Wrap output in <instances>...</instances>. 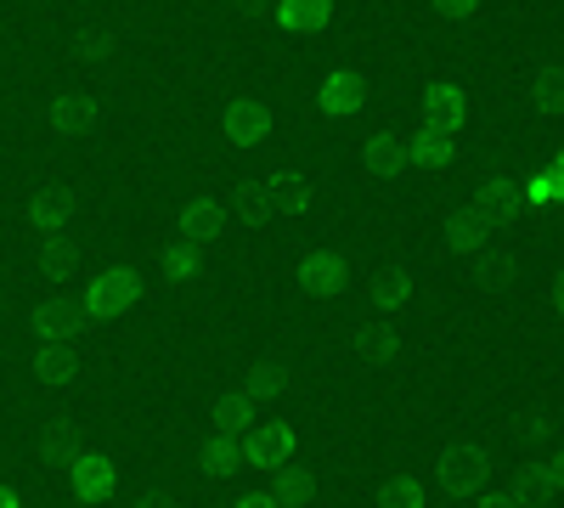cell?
I'll list each match as a JSON object with an SVG mask.
<instances>
[{
    "label": "cell",
    "instance_id": "cell-1",
    "mask_svg": "<svg viewBox=\"0 0 564 508\" xmlns=\"http://www.w3.org/2000/svg\"><path fill=\"white\" fill-rule=\"evenodd\" d=\"M435 480H441L446 497H480L486 480H491V457H486V446H468V441L441 446V457H435Z\"/></svg>",
    "mask_w": 564,
    "mask_h": 508
},
{
    "label": "cell",
    "instance_id": "cell-2",
    "mask_svg": "<svg viewBox=\"0 0 564 508\" xmlns=\"http://www.w3.org/2000/svg\"><path fill=\"white\" fill-rule=\"evenodd\" d=\"M68 486H74V497L79 502H108L113 497V486H119V469H113V457H102V452H74L68 457Z\"/></svg>",
    "mask_w": 564,
    "mask_h": 508
},
{
    "label": "cell",
    "instance_id": "cell-3",
    "mask_svg": "<svg viewBox=\"0 0 564 508\" xmlns=\"http://www.w3.org/2000/svg\"><path fill=\"white\" fill-rule=\"evenodd\" d=\"M85 322H90V316H85L79 300H40V305L29 311V334H34L40 345H68Z\"/></svg>",
    "mask_w": 564,
    "mask_h": 508
},
{
    "label": "cell",
    "instance_id": "cell-4",
    "mask_svg": "<svg viewBox=\"0 0 564 508\" xmlns=\"http://www.w3.org/2000/svg\"><path fill=\"white\" fill-rule=\"evenodd\" d=\"M135 300H141V277L119 266V271H102L97 283H90L85 316H124V311H135Z\"/></svg>",
    "mask_w": 564,
    "mask_h": 508
},
{
    "label": "cell",
    "instance_id": "cell-5",
    "mask_svg": "<svg viewBox=\"0 0 564 508\" xmlns=\"http://www.w3.org/2000/svg\"><path fill=\"white\" fill-rule=\"evenodd\" d=\"M345 283H350V266H345L339 249H316V255L300 260V289H305V294L334 300V294H345Z\"/></svg>",
    "mask_w": 564,
    "mask_h": 508
},
{
    "label": "cell",
    "instance_id": "cell-6",
    "mask_svg": "<svg viewBox=\"0 0 564 508\" xmlns=\"http://www.w3.org/2000/svg\"><path fill=\"white\" fill-rule=\"evenodd\" d=\"M294 457V424H254L249 430V446H243V464L271 475L276 464H289Z\"/></svg>",
    "mask_w": 564,
    "mask_h": 508
},
{
    "label": "cell",
    "instance_id": "cell-7",
    "mask_svg": "<svg viewBox=\"0 0 564 508\" xmlns=\"http://www.w3.org/2000/svg\"><path fill=\"white\" fill-rule=\"evenodd\" d=\"M97 119H102V108H97V97H85V90H63V97L45 108V125L57 136H90Z\"/></svg>",
    "mask_w": 564,
    "mask_h": 508
},
{
    "label": "cell",
    "instance_id": "cell-8",
    "mask_svg": "<svg viewBox=\"0 0 564 508\" xmlns=\"http://www.w3.org/2000/svg\"><path fill=\"white\" fill-rule=\"evenodd\" d=\"M316 102H322L327 119H356L367 108V79L361 74H327L316 85Z\"/></svg>",
    "mask_w": 564,
    "mask_h": 508
},
{
    "label": "cell",
    "instance_id": "cell-9",
    "mask_svg": "<svg viewBox=\"0 0 564 508\" xmlns=\"http://www.w3.org/2000/svg\"><path fill=\"white\" fill-rule=\"evenodd\" d=\"M260 193H265L271 215H305V209H316V187L300 170H276L271 181H260Z\"/></svg>",
    "mask_w": 564,
    "mask_h": 508
},
{
    "label": "cell",
    "instance_id": "cell-10",
    "mask_svg": "<svg viewBox=\"0 0 564 508\" xmlns=\"http://www.w3.org/2000/svg\"><path fill=\"white\" fill-rule=\"evenodd\" d=\"M265 497H271V508H311L316 502V475L300 469V464H276Z\"/></svg>",
    "mask_w": 564,
    "mask_h": 508
},
{
    "label": "cell",
    "instance_id": "cell-11",
    "mask_svg": "<svg viewBox=\"0 0 564 508\" xmlns=\"http://www.w3.org/2000/svg\"><path fill=\"white\" fill-rule=\"evenodd\" d=\"M226 142H238V148L271 142V108L265 102H231L226 108Z\"/></svg>",
    "mask_w": 564,
    "mask_h": 508
},
{
    "label": "cell",
    "instance_id": "cell-12",
    "mask_svg": "<svg viewBox=\"0 0 564 508\" xmlns=\"http://www.w3.org/2000/svg\"><path fill=\"white\" fill-rule=\"evenodd\" d=\"M463 119H468V90H457V85H430L423 90V125L457 136Z\"/></svg>",
    "mask_w": 564,
    "mask_h": 508
},
{
    "label": "cell",
    "instance_id": "cell-13",
    "mask_svg": "<svg viewBox=\"0 0 564 508\" xmlns=\"http://www.w3.org/2000/svg\"><path fill=\"white\" fill-rule=\"evenodd\" d=\"M226 233V204L220 198H186L181 204V238L186 244H209Z\"/></svg>",
    "mask_w": 564,
    "mask_h": 508
},
{
    "label": "cell",
    "instance_id": "cell-14",
    "mask_svg": "<svg viewBox=\"0 0 564 508\" xmlns=\"http://www.w3.org/2000/svg\"><path fill=\"white\" fill-rule=\"evenodd\" d=\"M34 379L45 385V390H68L74 379H79V356L68 350V345H34Z\"/></svg>",
    "mask_w": 564,
    "mask_h": 508
},
{
    "label": "cell",
    "instance_id": "cell-15",
    "mask_svg": "<svg viewBox=\"0 0 564 508\" xmlns=\"http://www.w3.org/2000/svg\"><path fill=\"white\" fill-rule=\"evenodd\" d=\"M209 424H215V435H226V441L249 435V430H254V401H249L243 390H226V396H215V407H209Z\"/></svg>",
    "mask_w": 564,
    "mask_h": 508
},
{
    "label": "cell",
    "instance_id": "cell-16",
    "mask_svg": "<svg viewBox=\"0 0 564 508\" xmlns=\"http://www.w3.org/2000/svg\"><path fill=\"white\" fill-rule=\"evenodd\" d=\"M68 220H74V198L68 193H34L29 198V226L40 238H63Z\"/></svg>",
    "mask_w": 564,
    "mask_h": 508
},
{
    "label": "cell",
    "instance_id": "cell-17",
    "mask_svg": "<svg viewBox=\"0 0 564 508\" xmlns=\"http://www.w3.org/2000/svg\"><path fill=\"white\" fill-rule=\"evenodd\" d=\"M475 215H480L486 226H502V220H513V215H520V187H513L508 175H491L486 187H480V198H475Z\"/></svg>",
    "mask_w": 564,
    "mask_h": 508
},
{
    "label": "cell",
    "instance_id": "cell-18",
    "mask_svg": "<svg viewBox=\"0 0 564 508\" xmlns=\"http://www.w3.org/2000/svg\"><path fill=\"white\" fill-rule=\"evenodd\" d=\"M276 23L294 29V34H322L327 23H334V0H282Z\"/></svg>",
    "mask_w": 564,
    "mask_h": 508
},
{
    "label": "cell",
    "instance_id": "cell-19",
    "mask_svg": "<svg viewBox=\"0 0 564 508\" xmlns=\"http://www.w3.org/2000/svg\"><path fill=\"white\" fill-rule=\"evenodd\" d=\"M356 356L372 367H390V361H401V334L390 322H367V328H356Z\"/></svg>",
    "mask_w": 564,
    "mask_h": 508
},
{
    "label": "cell",
    "instance_id": "cell-20",
    "mask_svg": "<svg viewBox=\"0 0 564 508\" xmlns=\"http://www.w3.org/2000/svg\"><path fill=\"white\" fill-rule=\"evenodd\" d=\"M452 153H457V136L452 130H435V125H423L412 142H406V159L412 164H423V170H441V164H452Z\"/></svg>",
    "mask_w": 564,
    "mask_h": 508
},
{
    "label": "cell",
    "instance_id": "cell-21",
    "mask_svg": "<svg viewBox=\"0 0 564 508\" xmlns=\"http://www.w3.org/2000/svg\"><path fill=\"white\" fill-rule=\"evenodd\" d=\"M446 244H452V255H480L491 244V226L475 209H452L446 215Z\"/></svg>",
    "mask_w": 564,
    "mask_h": 508
},
{
    "label": "cell",
    "instance_id": "cell-22",
    "mask_svg": "<svg viewBox=\"0 0 564 508\" xmlns=\"http://www.w3.org/2000/svg\"><path fill=\"white\" fill-rule=\"evenodd\" d=\"M361 164L379 175V181H390V175H401L412 159H406V136H372L367 142V153H361Z\"/></svg>",
    "mask_w": 564,
    "mask_h": 508
},
{
    "label": "cell",
    "instance_id": "cell-23",
    "mask_svg": "<svg viewBox=\"0 0 564 508\" xmlns=\"http://www.w3.org/2000/svg\"><path fill=\"white\" fill-rule=\"evenodd\" d=\"M372 311L379 316H395L412 305V271H384V277H372V289H367Z\"/></svg>",
    "mask_w": 564,
    "mask_h": 508
},
{
    "label": "cell",
    "instance_id": "cell-24",
    "mask_svg": "<svg viewBox=\"0 0 564 508\" xmlns=\"http://www.w3.org/2000/svg\"><path fill=\"white\" fill-rule=\"evenodd\" d=\"M243 396L260 407V401H276V396H289V367L282 361H254L249 374H243Z\"/></svg>",
    "mask_w": 564,
    "mask_h": 508
},
{
    "label": "cell",
    "instance_id": "cell-25",
    "mask_svg": "<svg viewBox=\"0 0 564 508\" xmlns=\"http://www.w3.org/2000/svg\"><path fill=\"white\" fill-rule=\"evenodd\" d=\"M558 480H564L558 457H536V464H525V475H520V497L525 502H547V497H558Z\"/></svg>",
    "mask_w": 564,
    "mask_h": 508
},
{
    "label": "cell",
    "instance_id": "cell-26",
    "mask_svg": "<svg viewBox=\"0 0 564 508\" xmlns=\"http://www.w3.org/2000/svg\"><path fill=\"white\" fill-rule=\"evenodd\" d=\"M238 464H243V452H238V441H226V435H209V441L198 446V469H204L209 480H226Z\"/></svg>",
    "mask_w": 564,
    "mask_h": 508
},
{
    "label": "cell",
    "instance_id": "cell-27",
    "mask_svg": "<svg viewBox=\"0 0 564 508\" xmlns=\"http://www.w3.org/2000/svg\"><path fill=\"white\" fill-rule=\"evenodd\" d=\"M40 271L52 277V283H68V277L79 271V249L68 238H45L40 244Z\"/></svg>",
    "mask_w": 564,
    "mask_h": 508
},
{
    "label": "cell",
    "instance_id": "cell-28",
    "mask_svg": "<svg viewBox=\"0 0 564 508\" xmlns=\"http://www.w3.org/2000/svg\"><path fill=\"white\" fill-rule=\"evenodd\" d=\"M379 508H430V486L412 480V475H395V480H384Z\"/></svg>",
    "mask_w": 564,
    "mask_h": 508
},
{
    "label": "cell",
    "instance_id": "cell-29",
    "mask_svg": "<svg viewBox=\"0 0 564 508\" xmlns=\"http://www.w3.org/2000/svg\"><path fill=\"white\" fill-rule=\"evenodd\" d=\"M74 452H79V441H74V424H68V419H57V424L40 430V457H45V464H68Z\"/></svg>",
    "mask_w": 564,
    "mask_h": 508
},
{
    "label": "cell",
    "instance_id": "cell-30",
    "mask_svg": "<svg viewBox=\"0 0 564 508\" xmlns=\"http://www.w3.org/2000/svg\"><path fill=\"white\" fill-rule=\"evenodd\" d=\"M525 198H531L536 209H553V204L564 198V175H558V164H547V170H536V175H531Z\"/></svg>",
    "mask_w": 564,
    "mask_h": 508
},
{
    "label": "cell",
    "instance_id": "cell-31",
    "mask_svg": "<svg viewBox=\"0 0 564 508\" xmlns=\"http://www.w3.org/2000/svg\"><path fill=\"white\" fill-rule=\"evenodd\" d=\"M468 260H475V277H480V283L486 289H497V283H508V277H513V255H491V249H480V255H468Z\"/></svg>",
    "mask_w": 564,
    "mask_h": 508
},
{
    "label": "cell",
    "instance_id": "cell-32",
    "mask_svg": "<svg viewBox=\"0 0 564 508\" xmlns=\"http://www.w3.org/2000/svg\"><path fill=\"white\" fill-rule=\"evenodd\" d=\"M531 102H536L547 119L558 114V68H553V63H547V68H536V79H531Z\"/></svg>",
    "mask_w": 564,
    "mask_h": 508
},
{
    "label": "cell",
    "instance_id": "cell-33",
    "mask_svg": "<svg viewBox=\"0 0 564 508\" xmlns=\"http://www.w3.org/2000/svg\"><path fill=\"white\" fill-rule=\"evenodd\" d=\"M193 271H198V249L193 244H170L164 249V277H170V283H186Z\"/></svg>",
    "mask_w": 564,
    "mask_h": 508
},
{
    "label": "cell",
    "instance_id": "cell-34",
    "mask_svg": "<svg viewBox=\"0 0 564 508\" xmlns=\"http://www.w3.org/2000/svg\"><path fill=\"white\" fill-rule=\"evenodd\" d=\"M74 52H79L85 63H108V57H113V34H108V29H85V34L74 40Z\"/></svg>",
    "mask_w": 564,
    "mask_h": 508
},
{
    "label": "cell",
    "instance_id": "cell-35",
    "mask_svg": "<svg viewBox=\"0 0 564 508\" xmlns=\"http://www.w3.org/2000/svg\"><path fill=\"white\" fill-rule=\"evenodd\" d=\"M265 215H271V204H265V193H260V187H249V193L238 198V220H249V226H260Z\"/></svg>",
    "mask_w": 564,
    "mask_h": 508
},
{
    "label": "cell",
    "instance_id": "cell-36",
    "mask_svg": "<svg viewBox=\"0 0 564 508\" xmlns=\"http://www.w3.org/2000/svg\"><path fill=\"white\" fill-rule=\"evenodd\" d=\"M475 508H525V497L520 491H480Z\"/></svg>",
    "mask_w": 564,
    "mask_h": 508
},
{
    "label": "cell",
    "instance_id": "cell-37",
    "mask_svg": "<svg viewBox=\"0 0 564 508\" xmlns=\"http://www.w3.org/2000/svg\"><path fill=\"white\" fill-rule=\"evenodd\" d=\"M435 7H441L446 18H475V12L486 7V0H435Z\"/></svg>",
    "mask_w": 564,
    "mask_h": 508
},
{
    "label": "cell",
    "instance_id": "cell-38",
    "mask_svg": "<svg viewBox=\"0 0 564 508\" xmlns=\"http://www.w3.org/2000/svg\"><path fill=\"white\" fill-rule=\"evenodd\" d=\"M553 430H558L553 419H531V424H525V441H531V446H542V441H547Z\"/></svg>",
    "mask_w": 564,
    "mask_h": 508
},
{
    "label": "cell",
    "instance_id": "cell-39",
    "mask_svg": "<svg viewBox=\"0 0 564 508\" xmlns=\"http://www.w3.org/2000/svg\"><path fill=\"white\" fill-rule=\"evenodd\" d=\"M135 508H175V497H170V491H141Z\"/></svg>",
    "mask_w": 564,
    "mask_h": 508
},
{
    "label": "cell",
    "instance_id": "cell-40",
    "mask_svg": "<svg viewBox=\"0 0 564 508\" xmlns=\"http://www.w3.org/2000/svg\"><path fill=\"white\" fill-rule=\"evenodd\" d=\"M238 12H243V18H265L271 0H238Z\"/></svg>",
    "mask_w": 564,
    "mask_h": 508
},
{
    "label": "cell",
    "instance_id": "cell-41",
    "mask_svg": "<svg viewBox=\"0 0 564 508\" xmlns=\"http://www.w3.org/2000/svg\"><path fill=\"white\" fill-rule=\"evenodd\" d=\"M231 508H271V497H243V502H231Z\"/></svg>",
    "mask_w": 564,
    "mask_h": 508
},
{
    "label": "cell",
    "instance_id": "cell-42",
    "mask_svg": "<svg viewBox=\"0 0 564 508\" xmlns=\"http://www.w3.org/2000/svg\"><path fill=\"white\" fill-rule=\"evenodd\" d=\"M0 508H18V491H7V486H0Z\"/></svg>",
    "mask_w": 564,
    "mask_h": 508
}]
</instances>
